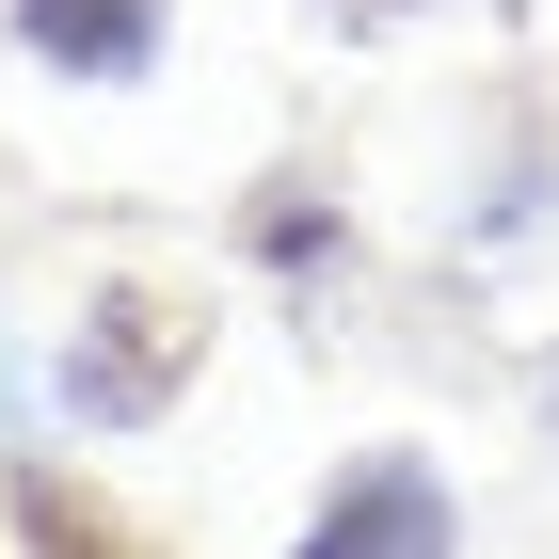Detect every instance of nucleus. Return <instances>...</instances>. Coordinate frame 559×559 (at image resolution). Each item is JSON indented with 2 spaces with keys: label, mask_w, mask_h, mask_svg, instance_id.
<instances>
[{
  "label": "nucleus",
  "mask_w": 559,
  "mask_h": 559,
  "mask_svg": "<svg viewBox=\"0 0 559 559\" xmlns=\"http://www.w3.org/2000/svg\"><path fill=\"white\" fill-rule=\"evenodd\" d=\"M304 559H464V496H448L416 448H368V464L320 496Z\"/></svg>",
  "instance_id": "nucleus-1"
},
{
  "label": "nucleus",
  "mask_w": 559,
  "mask_h": 559,
  "mask_svg": "<svg viewBox=\"0 0 559 559\" xmlns=\"http://www.w3.org/2000/svg\"><path fill=\"white\" fill-rule=\"evenodd\" d=\"M176 368H192V320H176V304H144V288H112L81 320V352H64V400H81L96 431H144L176 400Z\"/></svg>",
  "instance_id": "nucleus-2"
},
{
  "label": "nucleus",
  "mask_w": 559,
  "mask_h": 559,
  "mask_svg": "<svg viewBox=\"0 0 559 559\" xmlns=\"http://www.w3.org/2000/svg\"><path fill=\"white\" fill-rule=\"evenodd\" d=\"M160 33H176V0H16V48L64 81H144Z\"/></svg>",
  "instance_id": "nucleus-3"
},
{
  "label": "nucleus",
  "mask_w": 559,
  "mask_h": 559,
  "mask_svg": "<svg viewBox=\"0 0 559 559\" xmlns=\"http://www.w3.org/2000/svg\"><path fill=\"white\" fill-rule=\"evenodd\" d=\"M16 544H33V559H144L129 527H112V512H81L64 479H16Z\"/></svg>",
  "instance_id": "nucleus-4"
},
{
  "label": "nucleus",
  "mask_w": 559,
  "mask_h": 559,
  "mask_svg": "<svg viewBox=\"0 0 559 559\" xmlns=\"http://www.w3.org/2000/svg\"><path fill=\"white\" fill-rule=\"evenodd\" d=\"M257 257H272V272H320V257H336V224H320V209H272Z\"/></svg>",
  "instance_id": "nucleus-5"
},
{
  "label": "nucleus",
  "mask_w": 559,
  "mask_h": 559,
  "mask_svg": "<svg viewBox=\"0 0 559 559\" xmlns=\"http://www.w3.org/2000/svg\"><path fill=\"white\" fill-rule=\"evenodd\" d=\"M16 416H33V384H16V352H0V448H16Z\"/></svg>",
  "instance_id": "nucleus-6"
},
{
  "label": "nucleus",
  "mask_w": 559,
  "mask_h": 559,
  "mask_svg": "<svg viewBox=\"0 0 559 559\" xmlns=\"http://www.w3.org/2000/svg\"><path fill=\"white\" fill-rule=\"evenodd\" d=\"M544 448H559V384H544Z\"/></svg>",
  "instance_id": "nucleus-7"
}]
</instances>
